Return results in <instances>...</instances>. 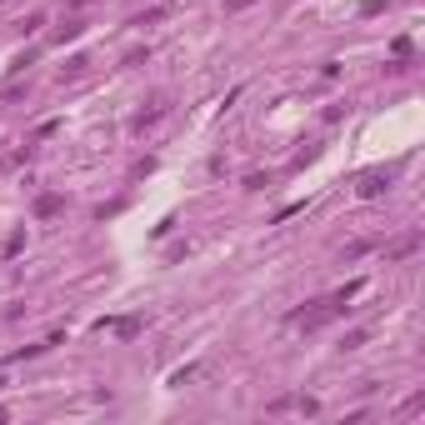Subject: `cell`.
<instances>
[{
	"instance_id": "6da1fadb",
	"label": "cell",
	"mask_w": 425,
	"mask_h": 425,
	"mask_svg": "<svg viewBox=\"0 0 425 425\" xmlns=\"http://www.w3.org/2000/svg\"><path fill=\"white\" fill-rule=\"evenodd\" d=\"M335 315H346V310H340L335 301H321V305H310V310H295L290 321L301 325V330H321V325H330V321H335Z\"/></svg>"
},
{
	"instance_id": "7a4b0ae2",
	"label": "cell",
	"mask_w": 425,
	"mask_h": 425,
	"mask_svg": "<svg viewBox=\"0 0 425 425\" xmlns=\"http://www.w3.org/2000/svg\"><path fill=\"white\" fill-rule=\"evenodd\" d=\"M386 190H390V176H386V170H370V176H360V190H355V196H360V200H375V196H386Z\"/></svg>"
},
{
	"instance_id": "3957f363",
	"label": "cell",
	"mask_w": 425,
	"mask_h": 425,
	"mask_svg": "<svg viewBox=\"0 0 425 425\" xmlns=\"http://www.w3.org/2000/svg\"><path fill=\"white\" fill-rule=\"evenodd\" d=\"M165 111H170L165 100H151V111H140V115H135V131H151V125H155V120H160Z\"/></svg>"
},
{
	"instance_id": "277c9868",
	"label": "cell",
	"mask_w": 425,
	"mask_h": 425,
	"mask_svg": "<svg viewBox=\"0 0 425 425\" xmlns=\"http://www.w3.org/2000/svg\"><path fill=\"white\" fill-rule=\"evenodd\" d=\"M85 66H91V60H85V55H70L66 66H60V80H75V75H80Z\"/></svg>"
},
{
	"instance_id": "5b68a950",
	"label": "cell",
	"mask_w": 425,
	"mask_h": 425,
	"mask_svg": "<svg viewBox=\"0 0 425 425\" xmlns=\"http://www.w3.org/2000/svg\"><path fill=\"white\" fill-rule=\"evenodd\" d=\"M60 205H66V200H60V196H40V200H35V216H55Z\"/></svg>"
},
{
	"instance_id": "8992f818",
	"label": "cell",
	"mask_w": 425,
	"mask_h": 425,
	"mask_svg": "<svg viewBox=\"0 0 425 425\" xmlns=\"http://www.w3.org/2000/svg\"><path fill=\"white\" fill-rule=\"evenodd\" d=\"M155 20H165V6H155V10H145V15H135L131 26H155Z\"/></svg>"
},
{
	"instance_id": "52a82bcc",
	"label": "cell",
	"mask_w": 425,
	"mask_h": 425,
	"mask_svg": "<svg viewBox=\"0 0 425 425\" xmlns=\"http://www.w3.org/2000/svg\"><path fill=\"white\" fill-rule=\"evenodd\" d=\"M80 30H85V26H80V20H66V26H60V35H55V40H60V46H66V40H75Z\"/></svg>"
},
{
	"instance_id": "ba28073f",
	"label": "cell",
	"mask_w": 425,
	"mask_h": 425,
	"mask_svg": "<svg viewBox=\"0 0 425 425\" xmlns=\"http://www.w3.org/2000/svg\"><path fill=\"white\" fill-rule=\"evenodd\" d=\"M20 250H26V230H15V236L6 240V255H20Z\"/></svg>"
},
{
	"instance_id": "9c48e42d",
	"label": "cell",
	"mask_w": 425,
	"mask_h": 425,
	"mask_svg": "<svg viewBox=\"0 0 425 425\" xmlns=\"http://www.w3.org/2000/svg\"><path fill=\"white\" fill-rule=\"evenodd\" d=\"M360 346H366V330H350V335H346V346H340V350H360Z\"/></svg>"
},
{
	"instance_id": "30bf717a",
	"label": "cell",
	"mask_w": 425,
	"mask_h": 425,
	"mask_svg": "<svg viewBox=\"0 0 425 425\" xmlns=\"http://www.w3.org/2000/svg\"><path fill=\"white\" fill-rule=\"evenodd\" d=\"M255 0H225V15H240V10H250Z\"/></svg>"
},
{
	"instance_id": "8fae6325",
	"label": "cell",
	"mask_w": 425,
	"mask_h": 425,
	"mask_svg": "<svg viewBox=\"0 0 425 425\" xmlns=\"http://www.w3.org/2000/svg\"><path fill=\"white\" fill-rule=\"evenodd\" d=\"M386 10V0H366V6H360V15H380Z\"/></svg>"
},
{
	"instance_id": "7c38bea8",
	"label": "cell",
	"mask_w": 425,
	"mask_h": 425,
	"mask_svg": "<svg viewBox=\"0 0 425 425\" xmlns=\"http://www.w3.org/2000/svg\"><path fill=\"white\" fill-rule=\"evenodd\" d=\"M0 386H6V370H0Z\"/></svg>"
}]
</instances>
